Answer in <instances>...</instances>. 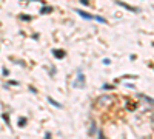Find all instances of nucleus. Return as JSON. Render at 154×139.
Returning a JSON list of instances; mask_svg holds the SVG:
<instances>
[{
    "instance_id": "1",
    "label": "nucleus",
    "mask_w": 154,
    "mask_h": 139,
    "mask_svg": "<svg viewBox=\"0 0 154 139\" xmlns=\"http://www.w3.org/2000/svg\"><path fill=\"white\" fill-rule=\"evenodd\" d=\"M76 13L80 16V17L83 19H86V20H97V22H100V23H106V20L103 19V17H99V16H91L88 13H85V11H80V9H77Z\"/></svg>"
},
{
    "instance_id": "2",
    "label": "nucleus",
    "mask_w": 154,
    "mask_h": 139,
    "mask_svg": "<svg viewBox=\"0 0 154 139\" xmlns=\"http://www.w3.org/2000/svg\"><path fill=\"white\" fill-rule=\"evenodd\" d=\"M79 85H80V87H85V77H83V74L80 73V74H79V77H77V80L76 82H74V87H79Z\"/></svg>"
},
{
    "instance_id": "3",
    "label": "nucleus",
    "mask_w": 154,
    "mask_h": 139,
    "mask_svg": "<svg viewBox=\"0 0 154 139\" xmlns=\"http://www.w3.org/2000/svg\"><path fill=\"white\" fill-rule=\"evenodd\" d=\"M54 56L59 57V59H63V57H65V53L62 51V50H54Z\"/></svg>"
},
{
    "instance_id": "4",
    "label": "nucleus",
    "mask_w": 154,
    "mask_h": 139,
    "mask_svg": "<svg viewBox=\"0 0 154 139\" xmlns=\"http://www.w3.org/2000/svg\"><path fill=\"white\" fill-rule=\"evenodd\" d=\"M117 5H120V6H123V8H126V9H130V11H137V8H132V6H130V5H125L123 2H117Z\"/></svg>"
},
{
    "instance_id": "5",
    "label": "nucleus",
    "mask_w": 154,
    "mask_h": 139,
    "mask_svg": "<svg viewBox=\"0 0 154 139\" xmlns=\"http://www.w3.org/2000/svg\"><path fill=\"white\" fill-rule=\"evenodd\" d=\"M48 101H49V104H52V105H56L57 108H62V104H59V102H56L52 99V97H48Z\"/></svg>"
},
{
    "instance_id": "6",
    "label": "nucleus",
    "mask_w": 154,
    "mask_h": 139,
    "mask_svg": "<svg viewBox=\"0 0 154 139\" xmlns=\"http://www.w3.org/2000/svg\"><path fill=\"white\" fill-rule=\"evenodd\" d=\"M51 11H52V8L46 6V8H43V9H42V14H45V13H51Z\"/></svg>"
},
{
    "instance_id": "7",
    "label": "nucleus",
    "mask_w": 154,
    "mask_h": 139,
    "mask_svg": "<svg viewBox=\"0 0 154 139\" xmlns=\"http://www.w3.org/2000/svg\"><path fill=\"white\" fill-rule=\"evenodd\" d=\"M80 3H82V5H89L88 0H80Z\"/></svg>"
}]
</instances>
